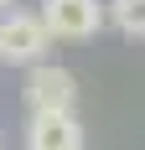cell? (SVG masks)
<instances>
[{
	"mask_svg": "<svg viewBox=\"0 0 145 150\" xmlns=\"http://www.w3.org/2000/svg\"><path fill=\"white\" fill-rule=\"evenodd\" d=\"M47 47H52V36H47L36 11H5L0 16V62L36 67V62H47Z\"/></svg>",
	"mask_w": 145,
	"mask_h": 150,
	"instance_id": "1",
	"label": "cell"
},
{
	"mask_svg": "<svg viewBox=\"0 0 145 150\" xmlns=\"http://www.w3.org/2000/svg\"><path fill=\"white\" fill-rule=\"evenodd\" d=\"M26 104L31 114H68L78 104V78L57 62H36L26 67Z\"/></svg>",
	"mask_w": 145,
	"mask_h": 150,
	"instance_id": "2",
	"label": "cell"
},
{
	"mask_svg": "<svg viewBox=\"0 0 145 150\" xmlns=\"http://www.w3.org/2000/svg\"><path fill=\"white\" fill-rule=\"evenodd\" d=\"M42 26L47 36H68V42H83L104 26V0H42Z\"/></svg>",
	"mask_w": 145,
	"mask_h": 150,
	"instance_id": "3",
	"label": "cell"
},
{
	"mask_svg": "<svg viewBox=\"0 0 145 150\" xmlns=\"http://www.w3.org/2000/svg\"><path fill=\"white\" fill-rule=\"evenodd\" d=\"M26 150H83L78 114H31L26 119Z\"/></svg>",
	"mask_w": 145,
	"mask_h": 150,
	"instance_id": "4",
	"label": "cell"
},
{
	"mask_svg": "<svg viewBox=\"0 0 145 150\" xmlns=\"http://www.w3.org/2000/svg\"><path fill=\"white\" fill-rule=\"evenodd\" d=\"M104 21H114L124 36H145V0H104Z\"/></svg>",
	"mask_w": 145,
	"mask_h": 150,
	"instance_id": "5",
	"label": "cell"
},
{
	"mask_svg": "<svg viewBox=\"0 0 145 150\" xmlns=\"http://www.w3.org/2000/svg\"><path fill=\"white\" fill-rule=\"evenodd\" d=\"M11 5H16V0H0V11H11Z\"/></svg>",
	"mask_w": 145,
	"mask_h": 150,
	"instance_id": "6",
	"label": "cell"
},
{
	"mask_svg": "<svg viewBox=\"0 0 145 150\" xmlns=\"http://www.w3.org/2000/svg\"><path fill=\"white\" fill-rule=\"evenodd\" d=\"M0 145H5V135H0Z\"/></svg>",
	"mask_w": 145,
	"mask_h": 150,
	"instance_id": "7",
	"label": "cell"
}]
</instances>
